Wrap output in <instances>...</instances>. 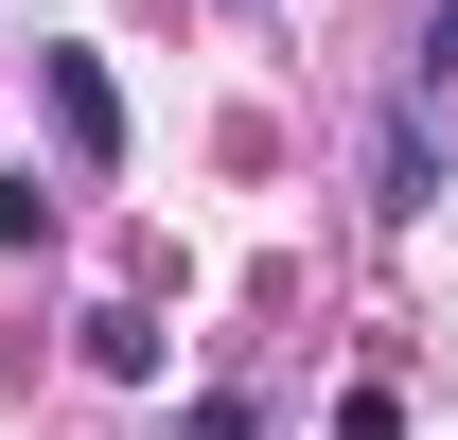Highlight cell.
Returning <instances> with one entry per match:
<instances>
[{
    "instance_id": "cell-2",
    "label": "cell",
    "mask_w": 458,
    "mask_h": 440,
    "mask_svg": "<svg viewBox=\"0 0 458 440\" xmlns=\"http://www.w3.org/2000/svg\"><path fill=\"white\" fill-rule=\"evenodd\" d=\"M423 54H458V0H423Z\"/></svg>"
},
{
    "instance_id": "cell-1",
    "label": "cell",
    "mask_w": 458,
    "mask_h": 440,
    "mask_svg": "<svg viewBox=\"0 0 458 440\" xmlns=\"http://www.w3.org/2000/svg\"><path fill=\"white\" fill-rule=\"evenodd\" d=\"M36 106H54V159H71V176L123 159V89H106L89 54H36Z\"/></svg>"
}]
</instances>
